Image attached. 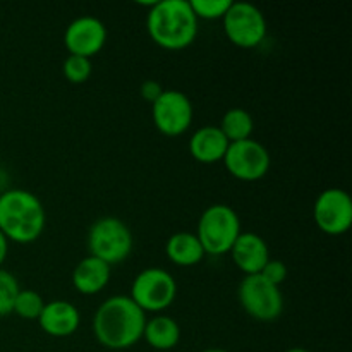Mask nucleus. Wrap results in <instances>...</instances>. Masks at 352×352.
<instances>
[{"label": "nucleus", "mask_w": 352, "mask_h": 352, "mask_svg": "<svg viewBox=\"0 0 352 352\" xmlns=\"http://www.w3.org/2000/svg\"><path fill=\"white\" fill-rule=\"evenodd\" d=\"M203 352H229V351H226V349H206Z\"/></svg>", "instance_id": "cd10ccee"}, {"label": "nucleus", "mask_w": 352, "mask_h": 352, "mask_svg": "<svg viewBox=\"0 0 352 352\" xmlns=\"http://www.w3.org/2000/svg\"><path fill=\"white\" fill-rule=\"evenodd\" d=\"M260 275L265 280H268L270 284L277 285L278 287V285L287 278V267H285L280 260H272L270 258V260L267 261V265L263 267V270L260 272Z\"/></svg>", "instance_id": "b1692460"}, {"label": "nucleus", "mask_w": 352, "mask_h": 352, "mask_svg": "<svg viewBox=\"0 0 352 352\" xmlns=\"http://www.w3.org/2000/svg\"><path fill=\"white\" fill-rule=\"evenodd\" d=\"M313 217L322 232L340 236L352 226V199L344 189L329 188L322 191L313 206Z\"/></svg>", "instance_id": "9b49d317"}, {"label": "nucleus", "mask_w": 352, "mask_h": 352, "mask_svg": "<svg viewBox=\"0 0 352 352\" xmlns=\"http://www.w3.org/2000/svg\"><path fill=\"white\" fill-rule=\"evenodd\" d=\"M229 141L215 126H203L189 140V151L192 158L201 164H215L223 160Z\"/></svg>", "instance_id": "dca6fc26"}, {"label": "nucleus", "mask_w": 352, "mask_h": 352, "mask_svg": "<svg viewBox=\"0 0 352 352\" xmlns=\"http://www.w3.org/2000/svg\"><path fill=\"white\" fill-rule=\"evenodd\" d=\"M140 91H141V96H143V100L153 103L155 100L162 95L164 88L160 86V82L153 81V79H148V81H144L143 85H141Z\"/></svg>", "instance_id": "393cba45"}, {"label": "nucleus", "mask_w": 352, "mask_h": 352, "mask_svg": "<svg viewBox=\"0 0 352 352\" xmlns=\"http://www.w3.org/2000/svg\"><path fill=\"white\" fill-rule=\"evenodd\" d=\"M41 330L52 337H69L79 329L81 315L79 309L69 301L45 302L43 311L38 318Z\"/></svg>", "instance_id": "4468645a"}, {"label": "nucleus", "mask_w": 352, "mask_h": 352, "mask_svg": "<svg viewBox=\"0 0 352 352\" xmlns=\"http://www.w3.org/2000/svg\"><path fill=\"white\" fill-rule=\"evenodd\" d=\"M285 352H309V351L301 349V347H294V349H289V351H285Z\"/></svg>", "instance_id": "bb28decb"}, {"label": "nucleus", "mask_w": 352, "mask_h": 352, "mask_svg": "<svg viewBox=\"0 0 352 352\" xmlns=\"http://www.w3.org/2000/svg\"><path fill=\"white\" fill-rule=\"evenodd\" d=\"M232 0H189L192 12L198 19H222Z\"/></svg>", "instance_id": "5701e85b"}, {"label": "nucleus", "mask_w": 352, "mask_h": 352, "mask_svg": "<svg viewBox=\"0 0 352 352\" xmlns=\"http://www.w3.org/2000/svg\"><path fill=\"white\" fill-rule=\"evenodd\" d=\"M223 31L236 47L254 48L267 36V19L250 2H232L223 14Z\"/></svg>", "instance_id": "6e6552de"}, {"label": "nucleus", "mask_w": 352, "mask_h": 352, "mask_svg": "<svg viewBox=\"0 0 352 352\" xmlns=\"http://www.w3.org/2000/svg\"><path fill=\"white\" fill-rule=\"evenodd\" d=\"M133 232L117 217H102L89 227V256L105 261L109 267L122 263L133 251Z\"/></svg>", "instance_id": "39448f33"}, {"label": "nucleus", "mask_w": 352, "mask_h": 352, "mask_svg": "<svg viewBox=\"0 0 352 352\" xmlns=\"http://www.w3.org/2000/svg\"><path fill=\"white\" fill-rule=\"evenodd\" d=\"M143 339L157 351L174 349L181 339V329L170 316L158 315L146 320L143 330Z\"/></svg>", "instance_id": "a211bd4d"}, {"label": "nucleus", "mask_w": 352, "mask_h": 352, "mask_svg": "<svg viewBox=\"0 0 352 352\" xmlns=\"http://www.w3.org/2000/svg\"><path fill=\"white\" fill-rule=\"evenodd\" d=\"M45 208L26 189H9L0 195V232L7 241L30 244L45 229Z\"/></svg>", "instance_id": "7ed1b4c3"}, {"label": "nucleus", "mask_w": 352, "mask_h": 352, "mask_svg": "<svg viewBox=\"0 0 352 352\" xmlns=\"http://www.w3.org/2000/svg\"><path fill=\"white\" fill-rule=\"evenodd\" d=\"M177 296L174 277L164 268L151 267L140 272L131 285L129 298L144 313H160L172 306Z\"/></svg>", "instance_id": "423d86ee"}, {"label": "nucleus", "mask_w": 352, "mask_h": 352, "mask_svg": "<svg viewBox=\"0 0 352 352\" xmlns=\"http://www.w3.org/2000/svg\"><path fill=\"white\" fill-rule=\"evenodd\" d=\"M234 263L246 275H256L270 260V250L261 236L254 232H241L230 250Z\"/></svg>", "instance_id": "ddd939ff"}, {"label": "nucleus", "mask_w": 352, "mask_h": 352, "mask_svg": "<svg viewBox=\"0 0 352 352\" xmlns=\"http://www.w3.org/2000/svg\"><path fill=\"white\" fill-rule=\"evenodd\" d=\"M237 298L244 311L260 322H274L284 311L280 287L265 280L260 274L246 275L237 289Z\"/></svg>", "instance_id": "0eeeda50"}, {"label": "nucleus", "mask_w": 352, "mask_h": 352, "mask_svg": "<svg viewBox=\"0 0 352 352\" xmlns=\"http://www.w3.org/2000/svg\"><path fill=\"white\" fill-rule=\"evenodd\" d=\"M146 313L129 296H112L100 305L93 318L96 340L109 349H127L143 339Z\"/></svg>", "instance_id": "f257e3e1"}, {"label": "nucleus", "mask_w": 352, "mask_h": 352, "mask_svg": "<svg viewBox=\"0 0 352 352\" xmlns=\"http://www.w3.org/2000/svg\"><path fill=\"white\" fill-rule=\"evenodd\" d=\"M112 267L95 256H86L76 265L72 272V285L78 292L85 296H93L102 292L110 280Z\"/></svg>", "instance_id": "2eb2a0df"}, {"label": "nucleus", "mask_w": 352, "mask_h": 352, "mask_svg": "<svg viewBox=\"0 0 352 352\" xmlns=\"http://www.w3.org/2000/svg\"><path fill=\"white\" fill-rule=\"evenodd\" d=\"M45 301L38 292L31 291V289H21L17 294L16 301H14L12 313L24 320H38L41 311H43Z\"/></svg>", "instance_id": "aec40b11"}, {"label": "nucleus", "mask_w": 352, "mask_h": 352, "mask_svg": "<svg viewBox=\"0 0 352 352\" xmlns=\"http://www.w3.org/2000/svg\"><path fill=\"white\" fill-rule=\"evenodd\" d=\"M151 40L165 50H182L196 40L198 17L189 0H158L151 3L146 16Z\"/></svg>", "instance_id": "f03ea898"}, {"label": "nucleus", "mask_w": 352, "mask_h": 352, "mask_svg": "<svg viewBox=\"0 0 352 352\" xmlns=\"http://www.w3.org/2000/svg\"><path fill=\"white\" fill-rule=\"evenodd\" d=\"M21 287L17 278L10 272L0 268V316H7L12 313L14 301L19 294Z\"/></svg>", "instance_id": "412c9836"}, {"label": "nucleus", "mask_w": 352, "mask_h": 352, "mask_svg": "<svg viewBox=\"0 0 352 352\" xmlns=\"http://www.w3.org/2000/svg\"><path fill=\"white\" fill-rule=\"evenodd\" d=\"M93 65L91 58L79 57V55H69L62 65V72H64L65 79L74 85H81L86 79L91 76Z\"/></svg>", "instance_id": "4be33fe9"}, {"label": "nucleus", "mask_w": 352, "mask_h": 352, "mask_svg": "<svg viewBox=\"0 0 352 352\" xmlns=\"http://www.w3.org/2000/svg\"><path fill=\"white\" fill-rule=\"evenodd\" d=\"M241 220L236 210L230 208L229 205H212L201 213L198 220V236L205 254H213V256H222V254L230 253L234 243L239 237Z\"/></svg>", "instance_id": "20e7f679"}, {"label": "nucleus", "mask_w": 352, "mask_h": 352, "mask_svg": "<svg viewBox=\"0 0 352 352\" xmlns=\"http://www.w3.org/2000/svg\"><path fill=\"white\" fill-rule=\"evenodd\" d=\"M167 258L179 267H195L205 258V250L195 232H175L165 244Z\"/></svg>", "instance_id": "f3484780"}, {"label": "nucleus", "mask_w": 352, "mask_h": 352, "mask_svg": "<svg viewBox=\"0 0 352 352\" xmlns=\"http://www.w3.org/2000/svg\"><path fill=\"white\" fill-rule=\"evenodd\" d=\"M107 41V28L98 17L82 16L72 21L64 33V45L71 55L91 58Z\"/></svg>", "instance_id": "f8f14e48"}, {"label": "nucleus", "mask_w": 352, "mask_h": 352, "mask_svg": "<svg viewBox=\"0 0 352 352\" xmlns=\"http://www.w3.org/2000/svg\"><path fill=\"white\" fill-rule=\"evenodd\" d=\"M223 164L230 175L239 181L253 182L267 175V172L270 170L272 158L263 144L250 138V140L230 143L223 157Z\"/></svg>", "instance_id": "9d476101"}, {"label": "nucleus", "mask_w": 352, "mask_h": 352, "mask_svg": "<svg viewBox=\"0 0 352 352\" xmlns=\"http://www.w3.org/2000/svg\"><path fill=\"white\" fill-rule=\"evenodd\" d=\"M192 103L186 93L179 89H164L151 103V119L155 127L165 136H181L191 126Z\"/></svg>", "instance_id": "1a4fd4ad"}, {"label": "nucleus", "mask_w": 352, "mask_h": 352, "mask_svg": "<svg viewBox=\"0 0 352 352\" xmlns=\"http://www.w3.org/2000/svg\"><path fill=\"white\" fill-rule=\"evenodd\" d=\"M7 254H9V241H7V237L0 232V268H2Z\"/></svg>", "instance_id": "a878e982"}, {"label": "nucleus", "mask_w": 352, "mask_h": 352, "mask_svg": "<svg viewBox=\"0 0 352 352\" xmlns=\"http://www.w3.org/2000/svg\"><path fill=\"white\" fill-rule=\"evenodd\" d=\"M219 129L222 131L229 143L250 140L254 129L253 117L244 109H230L223 113Z\"/></svg>", "instance_id": "6ab92c4d"}]
</instances>
